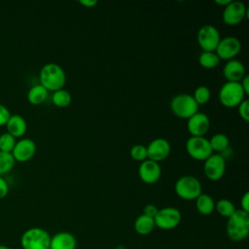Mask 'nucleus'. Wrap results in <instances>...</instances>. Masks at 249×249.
<instances>
[{
  "instance_id": "1",
  "label": "nucleus",
  "mask_w": 249,
  "mask_h": 249,
  "mask_svg": "<svg viewBox=\"0 0 249 249\" xmlns=\"http://www.w3.org/2000/svg\"><path fill=\"white\" fill-rule=\"evenodd\" d=\"M40 85L43 86L48 91H55L63 89L66 83V74L63 68L53 62L45 64L39 73Z\"/></svg>"
},
{
  "instance_id": "2",
  "label": "nucleus",
  "mask_w": 249,
  "mask_h": 249,
  "mask_svg": "<svg viewBox=\"0 0 249 249\" xmlns=\"http://www.w3.org/2000/svg\"><path fill=\"white\" fill-rule=\"evenodd\" d=\"M226 231L231 241L239 242L244 240L249 233V213L236 209L228 218Z\"/></svg>"
},
{
  "instance_id": "3",
  "label": "nucleus",
  "mask_w": 249,
  "mask_h": 249,
  "mask_svg": "<svg viewBox=\"0 0 249 249\" xmlns=\"http://www.w3.org/2000/svg\"><path fill=\"white\" fill-rule=\"evenodd\" d=\"M50 233L46 230L38 227L26 230L20 237L22 249H50Z\"/></svg>"
},
{
  "instance_id": "4",
  "label": "nucleus",
  "mask_w": 249,
  "mask_h": 249,
  "mask_svg": "<svg viewBox=\"0 0 249 249\" xmlns=\"http://www.w3.org/2000/svg\"><path fill=\"white\" fill-rule=\"evenodd\" d=\"M170 109L176 117L188 120L198 112V105L195 101L193 95L179 93L170 100Z\"/></svg>"
},
{
  "instance_id": "5",
  "label": "nucleus",
  "mask_w": 249,
  "mask_h": 249,
  "mask_svg": "<svg viewBox=\"0 0 249 249\" xmlns=\"http://www.w3.org/2000/svg\"><path fill=\"white\" fill-rule=\"evenodd\" d=\"M177 196L185 200H195L202 192L199 180L192 175L180 177L174 186Z\"/></svg>"
},
{
  "instance_id": "6",
  "label": "nucleus",
  "mask_w": 249,
  "mask_h": 249,
  "mask_svg": "<svg viewBox=\"0 0 249 249\" xmlns=\"http://www.w3.org/2000/svg\"><path fill=\"white\" fill-rule=\"evenodd\" d=\"M245 93L239 83L226 82L219 90V100L227 108L237 107L244 100Z\"/></svg>"
},
{
  "instance_id": "7",
  "label": "nucleus",
  "mask_w": 249,
  "mask_h": 249,
  "mask_svg": "<svg viewBox=\"0 0 249 249\" xmlns=\"http://www.w3.org/2000/svg\"><path fill=\"white\" fill-rule=\"evenodd\" d=\"M186 151L192 159L203 161L213 154L209 141L204 136H191L186 142Z\"/></svg>"
},
{
  "instance_id": "8",
  "label": "nucleus",
  "mask_w": 249,
  "mask_h": 249,
  "mask_svg": "<svg viewBox=\"0 0 249 249\" xmlns=\"http://www.w3.org/2000/svg\"><path fill=\"white\" fill-rule=\"evenodd\" d=\"M182 215L179 209L171 206L159 209L157 215L154 218L155 226L161 230L175 229L181 222Z\"/></svg>"
},
{
  "instance_id": "9",
  "label": "nucleus",
  "mask_w": 249,
  "mask_h": 249,
  "mask_svg": "<svg viewBox=\"0 0 249 249\" xmlns=\"http://www.w3.org/2000/svg\"><path fill=\"white\" fill-rule=\"evenodd\" d=\"M196 38L197 44L203 52H215L221 40L219 30L211 24L201 26L197 31Z\"/></svg>"
},
{
  "instance_id": "10",
  "label": "nucleus",
  "mask_w": 249,
  "mask_h": 249,
  "mask_svg": "<svg viewBox=\"0 0 249 249\" xmlns=\"http://www.w3.org/2000/svg\"><path fill=\"white\" fill-rule=\"evenodd\" d=\"M247 8L241 1H231L226 7H224L222 19L227 25H237L247 17Z\"/></svg>"
},
{
  "instance_id": "11",
  "label": "nucleus",
  "mask_w": 249,
  "mask_h": 249,
  "mask_svg": "<svg viewBox=\"0 0 249 249\" xmlns=\"http://www.w3.org/2000/svg\"><path fill=\"white\" fill-rule=\"evenodd\" d=\"M204 175L210 181H219L226 172V160L220 154H212L204 160Z\"/></svg>"
},
{
  "instance_id": "12",
  "label": "nucleus",
  "mask_w": 249,
  "mask_h": 249,
  "mask_svg": "<svg viewBox=\"0 0 249 249\" xmlns=\"http://www.w3.org/2000/svg\"><path fill=\"white\" fill-rule=\"evenodd\" d=\"M241 51V43L240 41L233 36H228L225 38H221L215 53L218 57L223 60H231L234 59V57Z\"/></svg>"
},
{
  "instance_id": "13",
  "label": "nucleus",
  "mask_w": 249,
  "mask_h": 249,
  "mask_svg": "<svg viewBox=\"0 0 249 249\" xmlns=\"http://www.w3.org/2000/svg\"><path fill=\"white\" fill-rule=\"evenodd\" d=\"M147 148V158L156 162L165 160L171 151L170 143L165 138L153 139Z\"/></svg>"
},
{
  "instance_id": "14",
  "label": "nucleus",
  "mask_w": 249,
  "mask_h": 249,
  "mask_svg": "<svg viewBox=\"0 0 249 249\" xmlns=\"http://www.w3.org/2000/svg\"><path fill=\"white\" fill-rule=\"evenodd\" d=\"M36 153V144L30 138H22L16 142L12 151V156L15 161L24 162L34 157Z\"/></svg>"
},
{
  "instance_id": "15",
  "label": "nucleus",
  "mask_w": 249,
  "mask_h": 249,
  "mask_svg": "<svg viewBox=\"0 0 249 249\" xmlns=\"http://www.w3.org/2000/svg\"><path fill=\"white\" fill-rule=\"evenodd\" d=\"M187 128L191 136H204L210 128L209 117L197 112L187 120Z\"/></svg>"
},
{
  "instance_id": "16",
  "label": "nucleus",
  "mask_w": 249,
  "mask_h": 249,
  "mask_svg": "<svg viewBox=\"0 0 249 249\" xmlns=\"http://www.w3.org/2000/svg\"><path fill=\"white\" fill-rule=\"evenodd\" d=\"M138 175L144 183L154 184L160 178L161 168L159 162L147 159L140 163L138 167Z\"/></svg>"
},
{
  "instance_id": "17",
  "label": "nucleus",
  "mask_w": 249,
  "mask_h": 249,
  "mask_svg": "<svg viewBox=\"0 0 249 249\" xmlns=\"http://www.w3.org/2000/svg\"><path fill=\"white\" fill-rule=\"evenodd\" d=\"M223 75L227 82L239 83L246 75L244 64L237 59H231L226 62L223 68Z\"/></svg>"
},
{
  "instance_id": "18",
  "label": "nucleus",
  "mask_w": 249,
  "mask_h": 249,
  "mask_svg": "<svg viewBox=\"0 0 249 249\" xmlns=\"http://www.w3.org/2000/svg\"><path fill=\"white\" fill-rule=\"evenodd\" d=\"M76 237L69 231H59L51 236L50 249H76Z\"/></svg>"
},
{
  "instance_id": "19",
  "label": "nucleus",
  "mask_w": 249,
  "mask_h": 249,
  "mask_svg": "<svg viewBox=\"0 0 249 249\" xmlns=\"http://www.w3.org/2000/svg\"><path fill=\"white\" fill-rule=\"evenodd\" d=\"M6 126H7L8 133H10L15 138L23 136L27 129L26 121L24 120L23 117L18 114L11 115V117L9 118L6 124Z\"/></svg>"
},
{
  "instance_id": "20",
  "label": "nucleus",
  "mask_w": 249,
  "mask_h": 249,
  "mask_svg": "<svg viewBox=\"0 0 249 249\" xmlns=\"http://www.w3.org/2000/svg\"><path fill=\"white\" fill-rule=\"evenodd\" d=\"M196 207L199 214L207 216L215 210V201L208 194H200L196 198Z\"/></svg>"
},
{
  "instance_id": "21",
  "label": "nucleus",
  "mask_w": 249,
  "mask_h": 249,
  "mask_svg": "<svg viewBox=\"0 0 249 249\" xmlns=\"http://www.w3.org/2000/svg\"><path fill=\"white\" fill-rule=\"evenodd\" d=\"M154 218L146 216L144 214L139 215L134 222V230L140 235H147L155 229Z\"/></svg>"
},
{
  "instance_id": "22",
  "label": "nucleus",
  "mask_w": 249,
  "mask_h": 249,
  "mask_svg": "<svg viewBox=\"0 0 249 249\" xmlns=\"http://www.w3.org/2000/svg\"><path fill=\"white\" fill-rule=\"evenodd\" d=\"M49 91L40 84L31 87L27 92V100L33 105L44 103L48 97Z\"/></svg>"
},
{
  "instance_id": "23",
  "label": "nucleus",
  "mask_w": 249,
  "mask_h": 249,
  "mask_svg": "<svg viewBox=\"0 0 249 249\" xmlns=\"http://www.w3.org/2000/svg\"><path fill=\"white\" fill-rule=\"evenodd\" d=\"M208 141L212 152L217 153L224 152L230 145L229 137L224 133H216Z\"/></svg>"
},
{
  "instance_id": "24",
  "label": "nucleus",
  "mask_w": 249,
  "mask_h": 249,
  "mask_svg": "<svg viewBox=\"0 0 249 249\" xmlns=\"http://www.w3.org/2000/svg\"><path fill=\"white\" fill-rule=\"evenodd\" d=\"M220 63V58L215 52H202L198 56V64L205 69L215 68Z\"/></svg>"
},
{
  "instance_id": "25",
  "label": "nucleus",
  "mask_w": 249,
  "mask_h": 249,
  "mask_svg": "<svg viewBox=\"0 0 249 249\" xmlns=\"http://www.w3.org/2000/svg\"><path fill=\"white\" fill-rule=\"evenodd\" d=\"M71 100H72V96L70 92L64 89H60L53 91L52 95L53 104L59 108L67 107L71 103Z\"/></svg>"
},
{
  "instance_id": "26",
  "label": "nucleus",
  "mask_w": 249,
  "mask_h": 249,
  "mask_svg": "<svg viewBox=\"0 0 249 249\" xmlns=\"http://www.w3.org/2000/svg\"><path fill=\"white\" fill-rule=\"evenodd\" d=\"M215 210L225 218H229L233 214V212L236 210L234 204L227 199V198H221L217 202H215Z\"/></svg>"
},
{
  "instance_id": "27",
  "label": "nucleus",
  "mask_w": 249,
  "mask_h": 249,
  "mask_svg": "<svg viewBox=\"0 0 249 249\" xmlns=\"http://www.w3.org/2000/svg\"><path fill=\"white\" fill-rule=\"evenodd\" d=\"M193 97L198 106L204 105L209 101L211 97V91L206 86H198L195 89Z\"/></svg>"
},
{
  "instance_id": "28",
  "label": "nucleus",
  "mask_w": 249,
  "mask_h": 249,
  "mask_svg": "<svg viewBox=\"0 0 249 249\" xmlns=\"http://www.w3.org/2000/svg\"><path fill=\"white\" fill-rule=\"evenodd\" d=\"M15 165V160L11 153L0 151V176L8 173Z\"/></svg>"
},
{
  "instance_id": "29",
  "label": "nucleus",
  "mask_w": 249,
  "mask_h": 249,
  "mask_svg": "<svg viewBox=\"0 0 249 249\" xmlns=\"http://www.w3.org/2000/svg\"><path fill=\"white\" fill-rule=\"evenodd\" d=\"M16 138L8 132H4L0 135V151L5 153H12L15 145Z\"/></svg>"
},
{
  "instance_id": "30",
  "label": "nucleus",
  "mask_w": 249,
  "mask_h": 249,
  "mask_svg": "<svg viewBox=\"0 0 249 249\" xmlns=\"http://www.w3.org/2000/svg\"><path fill=\"white\" fill-rule=\"evenodd\" d=\"M129 155L131 159H133L136 161H144L147 160V148L144 145L136 144L130 148Z\"/></svg>"
},
{
  "instance_id": "31",
  "label": "nucleus",
  "mask_w": 249,
  "mask_h": 249,
  "mask_svg": "<svg viewBox=\"0 0 249 249\" xmlns=\"http://www.w3.org/2000/svg\"><path fill=\"white\" fill-rule=\"evenodd\" d=\"M237 112L239 117L245 121H249V100L244 99L238 106H237Z\"/></svg>"
},
{
  "instance_id": "32",
  "label": "nucleus",
  "mask_w": 249,
  "mask_h": 249,
  "mask_svg": "<svg viewBox=\"0 0 249 249\" xmlns=\"http://www.w3.org/2000/svg\"><path fill=\"white\" fill-rule=\"evenodd\" d=\"M10 117H11V113L9 109L3 104H0V126L5 125Z\"/></svg>"
},
{
  "instance_id": "33",
  "label": "nucleus",
  "mask_w": 249,
  "mask_h": 249,
  "mask_svg": "<svg viewBox=\"0 0 249 249\" xmlns=\"http://www.w3.org/2000/svg\"><path fill=\"white\" fill-rule=\"evenodd\" d=\"M159 211V208L154 205V204H147L144 206V209H143V214L146 215V216H149L151 218H155V216L157 215Z\"/></svg>"
},
{
  "instance_id": "34",
  "label": "nucleus",
  "mask_w": 249,
  "mask_h": 249,
  "mask_svg": "<svg viewBox=\"0 0 249 249\" xmlns=\"http://www.w3.org/2000/svg\"><path fill=\"white\" fill-rule=\"evenodd\" d=\"M240 205L241 210L249 213V192H245L240 198Z\"/></svg>"
},
{
  "instance_id": "35",
  "label": "nucleus",
  "mask_w": 249,
  "mask_h": 249,
  "mask_svg": "<svg viewBox=\"0 0 249 249\" xmlns=\"http://www.w3.org/2000/svg\"><path fill=\"white\" fill-rule=\"evenodd\" d=\"M8 192H9L8 183L2 176H0V199L4 198L8 195Z\"/></svg>"
},
{
  "instance_id": "36",
  "label": "nucleus",
  "mask_w": 249,
  "mask_h": 249,
  "mask_svg": "<svg viewBox=\"0 0 249 249\" xmlns=\"http://www.w3.org/2000/svg\"><path fill=\"white\" fill-rule=\"evenodd\" d=\"M239 84H240V86H241V88H242V89H243L245 95L249 94V76H248V75H245V76L242 78V80L239 82Z\"/></svg>"
},
{
  "instance_id": "37",
  "label": "nucleus",
  "mask_w": 249,
  "mask_h": 249,
  "mask_svg": "<svg viewBox=\"0 0 249 249\" xmlns=\"http://www.w3.org/2000/svg\"><path fill=\"white\" fill-rule=\"evenodd\" d=\"M79 3L86 8H92L97 4V1L96 0H82V1H79Z\"/></svg>"
},
{
  "instance_id": "38",
  "label": "nucleus",
  "mask_w": 249,
  "mask_h": 249,
  "mask_svg": "<svg viewBox=\"0 0 249 249\" xmlns=\"http://www.w3.org/2000/svg\"><path fill=\"white\" fill-rule=\"evenodd\" d=\"M231 0H215V4H217L218 6H222V7H226Z\"/></svg>"
},
{
  "instance_id": "39",
  "label": "nucleus",
  "mask_w": 249,
  "mask_h": 249,
  "mask_svg": "<svg viewBox=\"0 0 249 249\" xmlns=\"http://www.w3.org/2000/svg\"><path fill=\"white\" fill-rule=\"evenodd\" d=\"M0 249H11L9 246L4 245V244H0Z\"/></svg>"
},
{
  "instance_id": "40",
  "label": "nucleus",
  "mask_w": 249,
  "mask_h": 249,
  "mask_svg": "<svg viewBox=\"0 0 249 249\" xmlns=\"http://www.w3.org/2000/svg\"><path fill=\"white\" fill-rule=\"evenodd\" d=\"M119 249H123V248H119Z\"/></svg>"
}]
</instances>
